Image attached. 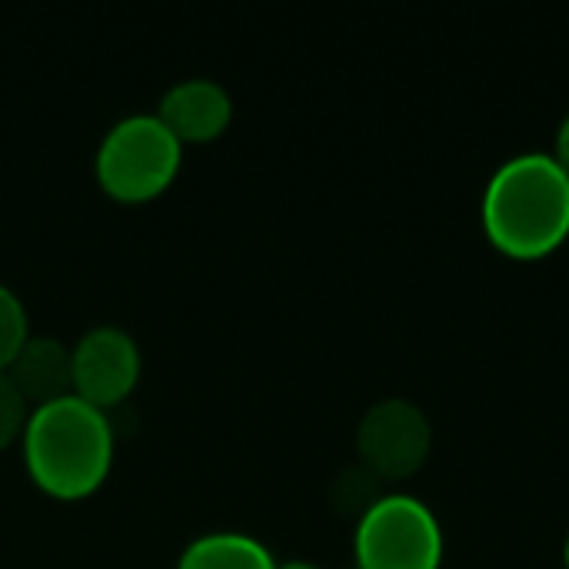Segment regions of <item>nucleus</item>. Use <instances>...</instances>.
I'll list each match as a JSON object with an SVG mask.
<instances>
[{
    "label": "nucleus",
    "instance_id": "2",
    "mask_svg": "<svg viewBox=\"0 0 569 569\" xmlns=\"http://www.w3.org/2000/svg\"><path fill=\"white\" fill-rule=\"evenodd\" d=\"M20 450L37 490L53 500H83L113 470V427L103 410L70 393L30 410Z\"/></svg>",
    "mask_w": 569,
    "mask_h": 569
},
{
    "label": "nucleus",
    "instance_id": "7",
    "mask_svg": "<svg viewBox=\"0 0 569 569\" xmlns=\"http://www.w3.org/2000/svg\"><path fill=\"white\" fill-rule=\"evenodd\" d=\"M167 130L187 147V143H210L227 133L233 123V100L230 90L220 80L210 77H187L163 90L157 110H153Z\"/></svg>",
    "mask_w": 569,
    "mask_h": 569
},
{
    "label": "nucleus",
    "instance_id": "12",
    "mask_svg": "<svg viewBox=\"0 0 569 569\" xmlns=\"http://www.w3.org/2000/svg\"><path fill=\"white\" fill-rule=\"evenodd\" d=\"M553 160L563 167L569 173V113L560 120V127H557V140H553Z\"/></svg>",
    "mask_w": 569,
    "mask_h": 569
},
{
    "label": "nucleus",
    "instance_id": "10",
    "mask_svg": "<svg viewBox=\"0 0 569 569\" xmlns=\"http://www.w3.org/2000/svg\"><path fill=\"white\" fill-rule=\"evenodd\" d=\"M27 340H30L27 307L7 283H0V373L10 367V360L20 353Z\"/></svg>",
    "mask_w": 569,
    "mask_h": 569
},
{
    "label": "nucleus",
    "instance_id": "9",
    "mask_svg": "<svg viewBox=\"0 0 569 569\" xmlns=\"http://www.w3.org/2000/svg\"><path fill=\"white\" fill-rule=\"evenodd\" d=\"M177 569H277L273 553L250 533L217 530L190 540Z\"/></svg>",
    "mask_w": 569,
    "mask_h": 569
},
{
    "label": "nucleus",
    "instance_id": "14",
    "mask_svg": "<svg viewBox=\"0 0 569 569\" xmlns=\"http://www.w3.org/2000/svg\"><path fill=\"white\" fill-rule=\"evenodd\" d=\"M563 567L569 569V533H567V543H563Z\"/></svg>",
    "mask_w": 569,
    "mask_h": 569
},
{
    "label": "nucleus",
    "instance_id": "3",
    "mask_svg": "<svg viewBox=\"0 0 569 569\" xmlns=\"http://www.w3.org/2000/svg\"><path fill=\"white\" fill-rule=\"evenodd\" d=\"M183 163V143L157 113H130L117 120L93 157L100 190L120 203H147L170 190Z\"/></svg>",
    "mask_w": 569,
    "mask_h": 569
},
{
    "label": "nucleus",
    "instance_id": "5",
    "mask_svg": "<svg viewBox=\"0 0 569 569\" xmlns=\"http://www.w3.org/2000/svg\"><path fill=\"white\" fill-rule=\"evenodd\" d=\"M433 447V427L413 400H377L357 423V453L367 473L377 480L413 477Z\"/></svg>",
    "mask_w": 569,
    "mask_h": 569
},
{
    "label": "nucleus",
    "instance_id": "13",
    "mask_svg": "<svg viewBox=\"0 0 569 569\" xmlns=\"http://www.w3.org/2000/svg\"><path fill=\"white\" fill-rule=\"evenodd\" d=\"M277 569H320L317 563H307V560H290V563H277Z\"/></svg>",
    "mask_w": 569,
    "mask_h": 569
},
{
    "label": "nucleus",
    "instance_id": "11",
    "mask_svg": "<svg viewBox=\"0 0 569 569\" xmlns=\"http://www.w3.org/2000/svg\"><path fill=\"white\" fill-rule=\"evenodd\" d=\"M27 420H30V403L20 397L13 380L7 373H0V450L20 443Z\"/></svg>",
    "mask_w": 569,
    "mask_h": 569
},
{
    "label": "nucleus",
    "instance_id": "8",
    "mask_svg": "<svg viewBox=\"0 0 569 569\" xmlns=\"http://www.w3.org/2000/svg\"><path fill=\"white\" fill-rule=\"evenodd\" d=\"M3 373L13 380L20 397L30 403V410L73 393L70 347L53 337H30Z\"/></svg>",
    "mask_w": 569,
    "mask_h": 569
},
{
    "label": "nucleus",
    "instance_id": "1",
    "mask_svg": "<svg viewBox=\"0 0 569 569\" xmlns=\"http://www.w3.org/2000/svg\"><path fill=\"white\" fill-rule=\"evenodd\" d=\"M480 220L503 257H550L569 240V173L543 150L503 160L487 180Z\"/></svg>",
    "mask_w": 569,
    "mask_h": 569
},
{
    "label": "nucleus",
    "instance_id": "4",
    "mask_svg": "<svg viewBox=\"0 0 569 569\" xmlns=\"http://www.w3.org/2000/svg\"><path fill=\"white\" fill-rule=\"evenodd\" d=\"M357 569H440L443 527L437 513L410 493H383L353 533Z\"/></svg>",
    "mask_w": 569,
    "mask_h": 569
},
{
    "label": "nucleus",
    "instance_id": "6",
    "mask_svg": "<svg viewBox=\"0 0 569 569\" xmlns=\"http://www.w3.org/2000/svg\"><path fill=\"white\" fill-rule=\"evenodd\" d=\"M143 373V357L123 327L100 323L90 327L73 347H70V380H73V397L97 410H113L120 407L140 383Z\"/></svg>",
    "mask_w": 569,
    "mask_h": 569
}]
</instances>
